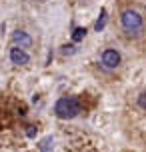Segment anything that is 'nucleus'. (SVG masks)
<instances>
[{
  "mask_svg": "<svg viewBox=\"0 0 146 152\" xmlns=\"http://www.w3.org/2000/svg\"><path fill=\"white\" fill-rule=\"evenodd\" d=\"M82 110L80 106V100L76 96H64L56 102V106H54V112L58 118H64V120H68V118H74L78 116V112Z\"/></svg>",
  "mask_w": 146,
  "mask_h": 152,
  "instance_id": "obj_1",
  "label": "nucleus"
},
{
  "mask_svg": "<svg viewBox=\"0 0 146 152\" xmlns=\"http://www.w3.org/2000/svg\"><path fill=\"white\" fill-rule=\"evenodd\" d=\"M122 28L128 34H140V30H142V16L136 12V10H124L122 12Z\"/></svg>",
  "mask_w": 146,
  "mask_h": 152,
  "instance_id": "obj_2",
  "label": "nucleus"
},
{
  "mask_svg": "<svg viewBox=\"0 0 146 152\" xmlns=\"http://www.w3.org/2000/svg\"><path fill=\"white\" fill-rule=\"evenodd\" d=\"M102 64L106 68H116L120 64V54L116 52V50H104L102 52Z\"/></svg>",
  "mask_w": 146,
  "mask_h": 152,
  "instance_id": "obj_3",
  "label": "nucleus"
},
{
  "mask_svg": "<svg viewBox=\"0 0 146 152\" xmlns=\"http://www.w3.org/2000/svg\"><path fill=\"white\" fill-rule=\"evenodd\" d=\"M12 42H14L18 48H30V46H32V38L28 36L26 32L16 30L14 34H12Z\"/></svg>",
  "mask_w": 146,
  "mask_h": 152,
  "instance_id": "obj_4",
  "label": "nucleus"
},
{
  "mask_svg": "<svg viewBox=\"0 0 146 152\" xmlns=\"http://www.w3.org/2000/svg\"><path fill=\"white\" fill-rule=\"evenodd\" d=\"M10 60H12V64L22 66V64H28V60H30V58H28V54L24 52L22 48H18V46H16V48H12V50H10Z\"/></svg>",
  "mask_w": 146,
  "mask_h": 152,
  "instance_id": "obj_5",
  "label": "nucleus"
},
{
  "mask_svg": "<svg viewBox=\"0 0 146 152\" xmlns=\"http://www.w3.org/2000/svg\"><path fill=\"white\" fill-rule=\"evenodd\" d=\"M38 148H40V152H52L54 150V140H52V136L42 138V140H40V144H38Z\"/></svg>",
  "mask_w": 146,
  "mask_h": 152,
  "instance_id": "obj_6",
  "label": "nucleus"
},
{
  "mask_svg": "<svg viewBox=\"0 0 146 152\" xmlns=\"http://www.w3.org/2000/svg\"><path fill=\"white\" fill-rule=\"evenodd\" d=\"M86 36V28H74L72 32V38H74V42H80L82 38Z\"/></svg>",
  "mask_w": 146,
  "mask_h": 152,
  "instance_id": "obj_7",
  "label": "nucleus"
},
{
  "mask_svg": "<svg viewBox=\"0 0 146 152\" xmlns=\"http://www.w3.org/2000/svg\"><path fill=\"white\" fill-rule=\"evenodd\" d=\"M104 24H106V10H102L100 12V18H98V22H96V30H102L104 28Z\"/></svg>",
  "mask_w": 146,
  "mask_h": 152,
  "instance_id": "obj_8",
  "label": "nucleus"
},
{
  "mask_svg": "<svg viewBox=\"0 0 146 152\" xmlns=\"http://www.w3.org/2000/svg\"><path fill=\"white\" fill-rule=\"evenodd\" d=\"M74 52H76V46H72V44L62 46V54H64V56H68V54H74Z\"/></svg>",
  "mask_w": 146,
  "mask_h": 152,
  "instance_id": "obj_9",
  "label": "nucleus"
},
{
  "mask_svg": "<svg viewBox=\"0 0 146 152\" xmlns=\"http://www.w3.org/2000/svg\"><path fill=\"white\" fill-rule=\"evenodd\" d=\"M138 104H140L142 108H146V92H144V94H140V98H138Z\"/></svg>",
  "mask_w": 146,
  "mask_h": 152,
  "instance_id": "obj_10",
  "label": "nucleus"
},
{
  "mask_svg": "<svg viewBox=\"0 0 146 152\" xmlns=\"http://www.w3.org/2000/svg\"><path fill=\"white\" fill-rule=\"evenodd\" d=\"M26 134H28V136H34V134H36V130H34V126H28V130H26Z\"/></svg>",
  "mask_w": 146,
  "mask_h": 152,
  "instance_id": "obj_11",
  "label": "nucleus"
}]
</instances>
